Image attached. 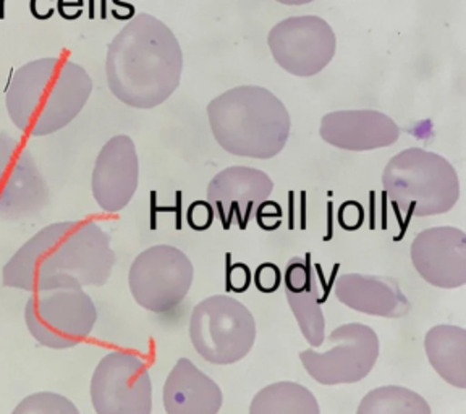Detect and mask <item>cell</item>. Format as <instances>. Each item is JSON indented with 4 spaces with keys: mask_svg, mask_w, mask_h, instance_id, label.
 I'll return each mask as SVG.
<instances>
[{
    "mask_svg": "<svg viewBox=\"0 0 466 414\" xmlns=\"http://www.w3.org/2000/svg\"><path fill=\"white\" fill-rule=\"evenodd\" d=\"M110 238L95 220H66L44 227L14 253L2 282L31 291L49 285L104 287L116 266Z\"/></svg>",
    "mask_w": 466,
    "mask_h": 414,
    "instance_id": "obj_1",
    "label": "cell"
},
{
    "mask_svg": "<svg viewBox=\"0 0 466 414\" xmlns=\"http://www.w3.org/2000/svg\"><path fill=\"white\" fill-rule=\"evenodd\" d=\"M183 54L172 29L153 15L135 16L107 47L112 95L135 109H154L180 85Z\"/></svg>",
    "mask_w": 466,
    "mask_h": 414,
    "instance_id": "obj_2",
    "label": "cell"
},
{
    "mask_svg": "<svg viewBox=\"0 0 466 414\" xmlns=\"http://www.w3.org/2000/svg\"><path fill=\"white\" fill-rule=\"evenodd\" d=\"M93 93V80L68 58H36L14 73L7 95L8 116L35 138L49 136L72 124Z\"/></svg>",
    "mask_w": 466,
    "mask_h": 414,
    "instance_id": "obj_3",
    "label": "cell"
},
{
    "mask_svg": "<svg viewBox=\"0 0 466 414\" xmlns=\"http://www.w3.org/2000/svg\"><path fill=\"white\" fill-rule=\"evenodd\" d=\"M208 116L218 146L238 157L272 159L290 136L289 110L266 87H233L212 99Z\"/></svg>",
    "mask_w": 466,
    "mask_h": 414,
    "instance_id": "obj_4",
    "label": "cell"
},
{
    "mask_svg": "<svg viewBox=\"0 0 466 414\" xmlns=\"http://www.w3.org/2000/svg\"><path fill=\"white\" fill-rule=\"evenodd\" d=\"M382 185L399 211L410 217H430L459 203L460 180L451 162L421 147H410L389 160Z\"/></svg>",
    "mask_w": 466,
    "mask_h": 414,
    "instance_id": "obj_5",
    "label": "cell"
},
{
    "mask_svg": "<svg viewBox=\"0 0 466 414\" xmlns=\"http://www.w3.org/2000/svg\"><path fill=\"white\" fill-rule=\"evenodd\" d=\"M95 301L75 284L49 285L31 291L25 324L41 347L68 349L85 342L95 330Z\"/></svg>",
    "mask_w": 466,
    "mask_h": 414,
    "instance_id": "obj_6",
    "label": "cell"
},
{
    "mask_svg": "<svg viewBox=\"0 0 466 414\" xmlns=\"http://www.w3.org/2000/svg\"><path fill=\"white\" fill-rule=\"evenodd\" d=\"M189 338L198 355L208 363H238L255 345V318L238 299L214 295L195 306L189 319Z\"/></svg>",
    "mask_w": 466,
    "mask_h": 414,
    "instance_id": "obj_7",
    "label": "cell"
},
{
    "mask_svg": "<svg viewBox=\"0 0 466 414\" xmlns=\"http://www.w3.org/2000/svg\"><path fill=\"white\" fill-rule=\"evenodd\" d=\"M195 269L178 247H147L131 264L128 287L141 308L156 314L170 313L182 305L193 285Z\"/></svg>",
    "mask_w": 466,
    "mask_h": 414,
    "instance_id": "obj_8",
    "label": "cell"
},
{
    "mask_svg": "<svg viewBox=\"0 0 466 414\" xmlns=\"http://www.w3.org/2000/svg\"><path fill=\"white\" fill-rule=\"evenodd\" d=\"M328 345L322 353L311 348L299 353L306 372L322 386L357 384L378 361L379 337L366 324L351 322L334 328Z\"/></svg>",
    "mask_w": 466,
    "mask_h": 414,
    "instance_id": "obj_9",
    "label": "cell"
},
{
    "mask_svg": "<svg viewBox=\"0 0 466 414\" xmlns=\"http://www.w3.org/2000/svg\"><path fill=\"white\" fill-rule=\"evenodd\" d=\"M91 403L96 414L153 413V382L145 361L125 349L102 358L95 369Z\"/></svg>",
    "mask_w": 466,
    "mask_h": 414,
    "instance_id": "obj_10",
    "label": "cell"
},
{
    "mask_svg": "<svg viewBox=\"0 0 466 414\" xmlns=\"http://www.w3.org/2000/svg\"><path fill=\"white\" fill-rule=\"evenodd\" d=\"M268 44L280 68L299 78L322 72L337 51L334 29L314 15L291 16L277 23L269 31Z\"/></svg>",
    "mask_w": 466,
    "mask_h": 414,
    "instance_id": "obj_11",
    "label": "cell"
},
{
    "mask_svg": "<svg viewBox=\"0 0 466 414\" xmlns=\"http://www.w3.org/2000/svg\"><path fill=\"white\" fill-rule=\"evenodd\" d=\"M418 274L437 288L466 284V233L455 227H432L416 235L410 247Z\"/></svg>",
    "mask_w": 466,
    "mask_h": 414,
    "instance_id": "obj_12",
    "label": "cell"
},
{
    "mask_svg": "<svg viewBox=\"0 0 466 414\" xmlns=\"http://www.w3.org/2000/svg\"><path fill=\"white\" fill-rule=\"evenodd\" d=\"M139 160L137 146L127 135L110 138L102 146L91 177V189L102 211H124L138 189Z\"/></svg>",
    "mask_w": 466,
    "mask_h": 414,
    "instance_id": "obj_13",
    "label": "cell"
},
{
    "mask_svg": "<svg viewBox=\"0 0 466 414\" xmlns=\"http://www.w3.org/2000/svg\"><path fill=\"white\" fill-rule=\"evenodd\" d=\"M274 183L258 168L228 167L212 178L208 187V203L218 214L226 230L233 222L247 228L256 209L269 199Z\"/></svg>",
    "mask_w": 466,
    "mask_h": 414,
    "instance_id": "obj_14",
    "label": "cell"
},
{
    "mask_svg": "<svg viewBox=\"0 0 466 414\" xmlns=\"http://www.w3.org/2000/svg\"><path fill=\"white\" fill-rule=\"evenodd\" d=\"M320 138L343 151H374L395 145L400 128L378 110H337L322 116Z\"/></svg>",
    "mask_w": 466,
    "mask_h": 414,
    "instance_id": "obj_15",
    "label": "cell"
},
{
    "mask_svg": "<svg viewBox=\"0 0 466 414\" xmlns=\"http://www.w3.org/2000/svg\"><path fill=\"white\" fill-rule=\"evenodd\" d=\"M334 293L350 309L376 318L401 319L411 309L410 299L392 277L343 274L335 280Z\"/></svg>",
    "mask_w": 466,
    "mask_h": 414,
    "instance_id": "obj_16",
    "label": "cell"
},
{
    "mask_svg": "<svg viewBox=\"0 0 466 414\" xmlns=\"http://www.w3.org/2000/svg\"><path fill=\"white\" fill-rule=\"evenodd\" d=\"M285 297L299 322L301 334L314 348L324 343L326 319L322 314L318 276L309 256H297L287 264L284 276Z\"/></svg>",
    "mask_w": 466,
    "mask_h": 414,
    "instance_id": "obj_17",
    "label": "cell"
},
{
    "mask_svg": "<svg viewBox=\"0 0 466 414\" xmlns=\"http://www.w3.org/2000/svg\"><path fill=\"white\" fill-rule=\"evenodd\" d=\"M162 400L167 414H218L224 395L188 358H180L164 384Z\"/></svg>",
    "mask_w": 466,
    "mask_h": 414,
    "instance_id": "obj_18",
    "label": "cell"
},
{
    "mask_svg": "<svg viewBox=\"0 0 466 414\" xmlns=\"http://www.w3.org/2000/svg\"><path fill=\"white\" fill-rule=\"evenodd\" d=\"M424 349L434 371L447 384L466 389V330L459 326L441 324L428 330Z\"/></svg>",
    "mask_w": 466,
    "mask_h": 414,
    "instance_id": "obj_19",
    "label": "cell"
},
{
    "mask_svg": "<svg viewBox=\"0 0 466 414\" xmlns=\"http://www.w3.org/2000/svg\"><path fill=\"white\" fill-rule=\"evenodd\" d=\"M249 414H320V408L309 389L285 380L256 393Z\"/></svg>",
    "mask_w": 466,
    "mask_h": 414,
    "instance_id": "obj_20",
    "label": "cell"
},
{
    "mask_svg": "<svg viewBox=\"0 0 466 414\" xmlns=\"http://www.w3.org/2000/svg\"><path fill=\"white\" fill-rule=\"evenodd\" d=\"M357 414H431L428 401L407 387L384 386L364 395Z\"/></svg>",
    "mask_w": 466,
    "mask_h": 414,
    "instance_id": "obj_21",
    "label": "cell"
},
{
    "mask_svg": "<svg viewBox=\"0 0 466 414\" xmlns=\"http://www.w3.org/2000/svg\"><path fill=\"white\" fill-rule=\"evenodd\" d=\"M12 414H81L72 400L54 392H37L23 399Z\"/></svg>",
    "mask_w": 466,
    "mask_h": 414,
    "instance_id": "obj_22",
    "label": "cell"
},
{
    "mask_svg": "<svg viewBox=\"0 0 466 414\" xmlns=\"http://www.w3.org/2000/svg\"><path fill=\"white\" fill-rule=\"evenodd\" d=\"M282 282V274L276 264H262L256 272V287L264 293H272Z\"/></svg>",
    "mask_w": 466,
    "mask_h": 414,
    "instance_id": "obj_23",
    "label": "cell"
},
{
    "mask_svg": "<svg viewBox=\"0 0 466 414\" xmlns=\"http://www.w3.org/2000/svg\"><path fill=\"white\" fill-rule=\"evenodd\" d=\"M212 207L211 204L197 203L189 207L188 222L189 226L197 230H206L212 224Z\"/></svg>",
    "mask_w": 466,
    "mask_h": 414,
    "instance_id": "obj_24",
    "label": "cell"
},
{
    "mask_svg": "<svg viewBox=\"0 0 466 414\" xmlns=\"http://www.w3.org/2000/svg\"><path fill=\"white\" fill-rule=\"evenodd\" d=\"M279 4H284V5H306V4H311L314 0H277Z\"/></svg>",
    "mask_w": 466,
    "mask_h": 414,
    "instance_id": "obj_25",
    "label": "cell"
}]
</instances>
